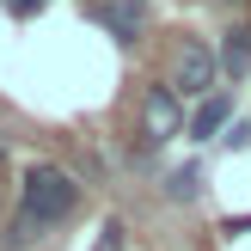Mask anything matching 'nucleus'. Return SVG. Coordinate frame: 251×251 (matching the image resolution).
<instances>
[{"mask_svg":"<svg viewBox=\"0 0 251 251\" xmlns=\"http://www.w3.org/2000/svg\"><path fill=\"white\" fill-rule=\"evenodd\" d=\"M74 208H80V184H74V172H61V166H31L25 184H19V215H12V227H6V251L37 245L49 227H61Z\"/></svg>","mask_w":251,"mask_h":251,"instance_id":"1","label":"nucleus"},{"mask_svg":"<svg viewBox=\"0 0 251 251\" xmlns=\"http://www.w3.org/2000/svg\"><path fill=\"white\" fill-rule=\"evenodd\" d=\"M178 135H184V98L172 86H147L141 92V153L178 141Z\"/></svg>","mask_w":251,"mask_h":251,"instance_id":"2","label":"nucleus"},{"mask_svg":"<svg viewBox=\"0 0 251 251\" xmlns=\"http://www.w3.org/2000/svg\"><path fill=\"white\" fill-rule=\"evenodd\" d=\"M215 86H221V61H215V49L190 37V43L178 49V61H172V92H178V98H208Z\"/></svg>","mask_w":251,"mask_h":251,"instance_id":"3","label":"nucleus"},{"mask_svg":"<svg viewBox=\"0 0 251 251\" xmlns=\"http://www.w3.org/2000/svg\"><path fill=\"white\" fill-rule=\"evenodd\" d=\"M233 129V92H208V98H196V110L184 117V135L190 141H221V135Z\"/></svg>","mask_w":251,"mask_h":251,"instance_id":"4","label":"nucleus"},{"mask_svg":"<svg viewBox=\"0 0 251 251\" xmlns=\"http://www.w3.org/2000/svg\"><path fill=\"white\" fill-rule=\"evenodd\" d=\"M92 19L104 25L117 43H135V37L147 31V19H153V6H147V0H98V6H92Z\"/></svg>","mask_w":251,"mask_h":251,"instance_id":"5","label":"nucleus"},{"mask_svg":"<svg viewBox=\"0 0 251 251\" xmlns=\"http://www.w3.org/2000/svg\"><path fill=\"white\" fill-rule=\"evenodd\" d=\"M215 61H221V80H233V86L245 80V74H251V25H233V31H221Z\"/></svg>","mask_w":251,"mask_h":251,"instance_id":"6","label":"nucleus"},{"mask_svg":"<svg viewBox=\"0 0 251 251\" xmlns=\"http://www.w3.org/2000/svg\"><path fill=\"white\" fill-rule=\"evenodd\" d=\"M166 196H172V202H196V196H202V166L166 172Z\"/></svg>","mask_w":251,"mask_h":251,"instance_id":"7","label":"nucleus"},{"mask_svg":"<svg viewBox=\"0 0 251 251\" xmlns=\"http://www.w3.org/2000/svg\"><path fill=\"white\" fill-rule=\"evenodd\" d=\"M0 6H6V12H12V19H31V12H43V6H49V0H0Z\"/></svg>","mask_w":251,"mask_h":251,"instance_id":"8","label":"nucleus"},{"mask_svg":"<svg viewBox=\"0 0 251 251\" xmlns=\"http://www.w3.org/2000/svg\"><path fill=\"white\" fill-rule=\"evenodd\" d=\"M98 251H123V221H104V239H98Z\"/></svg>","mask_w":251,"mask_h":251,"instance_id":"9","label":"nucleus"},{"mask_svg":"<svg viewBox=\"0 0 251 251\" xmlns=\"http://www.w3.org/2000/svg\"><path fill=\"white\" fill-rule=\"evenodd\" d=\"M221 141H227V147H251V123H233V129L221 135Z\"/></svg>","mask_w":251,"mask_h":251,"instance_id":"10","label":"nucleus"}]
</instances>
